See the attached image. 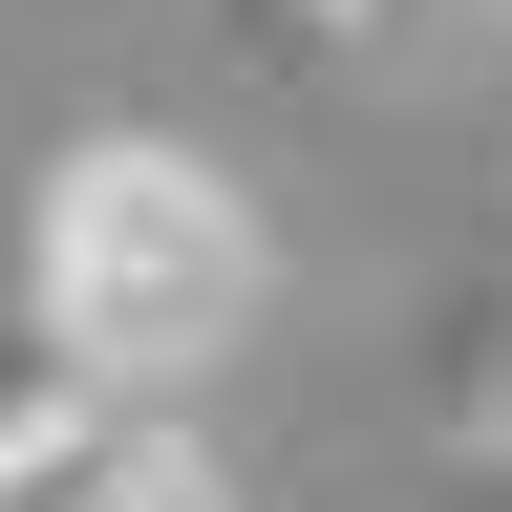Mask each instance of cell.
<instances>
[{"label": "cell", "instance_id": "6da1fadb", "mask_svg": "<svg viewBox=\"0 0 512 512\" xmlns=\"http://www.w3.org/2000/svg\"><path fill=\"white\" fill-rule=\"evenodd\" d=\"M256 299H278V235H256V192L214 150H171V128H86V150L22 192V342H43V384H86V406L214 384L256 342Z\"/></svg>", "mask_w": 512, "mask_h": 512}, {"label": "cell", "instance_id": "3957f363", "mask_svg": "<svg viewBox=\"0 0 512 512\" xmlns=\"http://www.w3.org/2000/svg\"><path fill=\"white\" fill-rule=\"evenodd\" d=\"M299 22H342V43H384V22H427V0H299Z\"/></svg>", "mask_w": 512, "mask_h": 512}, {"label": "cell", "instance_id": "7a4b0ae2", "mask_svg": "<svg viewBox=\"0 0 512 512\" xmlns=\"http://www.w3.org/2000/svg\"><path fill=\"white\" fill-rule=\"evenodd\" d=\"M0 512H235V470H214L171 406H86V384H43V406L0 427Z\"/></svg>", "mask_w": 512, "mask_h": 512}]
</instances>
